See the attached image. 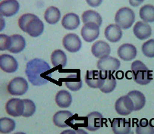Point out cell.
I'll return each mask as SVG.
<instances>
[{
	"mask_svg": "<svg viewBox=\"0 0 154 134\" xmlns=\"http://www.w3.org/2000/svg\"><path fill=\"white\" fill-rule=\"evenodd\" d=\"M25 74L29 82L36 87L45 85L52 80L50 66L41 59L29 61L26 65Z\"/></svg>",
	"mask_w": 154,
	"mask_h": 134,
	"instance_id": "cell-1",
	"label": "cell"
},
{
	"mask_svg": "<svg viewBox=\"0 0 154 134\" xmlns=\"http://www.w3.org/2000/svg\"><path fill=\"white\" fill-rule=\"evenodd\" d=\"M18 27L31 37H38L44 31V24L36 14L26 13L18 18Z\"/></svg>",
	"mask_w": 154,
	"mask_h": 134,
	"instance_id": "cell-2",
	"label": "cell"
},
{
	"mask_svg": "<svg viewBox=\"0 0 154 134\" xmlns=\"http://www.w3.org/2000/svg\"><path fill=\"white\" fill-rule=\"evenodd\" d=\"M131 69L132 71L133 79L137 84L140 85H147L152 81V71L148 69L147 67L139 60L132 62Z\"/></svg>",
	"mask_w": 154,
	"mask_h": 134,
	"instance_id": "cell-3",
	"label": "cell"
},
{
	"mask_svg": "<svg viewBox=\"0 0 154 134\" xmlns=\"http://www.w3.org/2000/svg\"><path fill=\"white\" fill-rule=\"evenodd\" d=\"M135 21V13L128 7L119 8L115 15V22L122 30L131 28Z\"/></svg>",
	"mask_w": 154,
	"mask_h": 134,
	"instance_id": "cell-4",
	"label": "cell"
},
{
	"mask_svg": "<svg viewBox=\"0 0 154 134\" xmlns=\"http://www.w3.org/2000/svg\"><path fill=\"white\" fill-rule=\"evenodd\" d=\"M28 82L21 77H17L9 81L7 86V91L11 96H20L25 94L28 90Z\"/></svg>",
	"mask_w": 154,
	"mask_h": 134,
	"instance_id": "cell-5",
	"label": "cell"
},
{
	"mask_svg": "<svg viewBox=\"0 0 154 134\" xmlns=\"http://www.w3.org/2000/svg\"><path fill=\"white\" fill-rule=\"evenodd\" d=\"M115 110L122 116L129 115L134 111V106L131 99L128 95L118 99L115 103Z\"/></svg>",
	"mask_w": 154,
	"mask_h": 134,
	"instance_id": "cell-6",
	"label": "cell"
},
{
	"mask_svg": "<svg viewBox=\"0 0 154 134\" xmlns=\"http://www.w3.org/2000/svg\"><path fill=\"white\" fill-rule=\"evenodd\" d=\"M5 111L11 117H21L24 111V103L23 99L18 98L10 99L5 104Z\"/></svg>",
	"mask_w": 154,
	"mask_h": 134,
	"instance_id": "cell-7",
	"label": "cell"
},
{
	"mask_svg": "<svg viewBox=\"0 0 154 134\" xmlns=\"http://www.w3.org/2000/svg\"><path fill=\"white\" fill-rule=\"evenodd\" d=\"M100 26L93 22L84 24L81 30V34L87 43L95 41L100 36Z\"/></svg>",
	"mask_w": 154,
	"mask_h": 134,
	"instance_id": "cell-8",
	"label": "cell"
},
{
	"mask_svg": "<svg viewBox=\"0 0 154 134\" xmlns=\"http://www.w3.org/2000/svg\"><path fill=\"white\" fill-rule=\"evenodd\" d=\"M105 71H88L85 76V82L93 89H100L104 84Z\"/></svg>",
	"mask_w": 154,
	"mask_h": 134,
	"instance_id": "cell-9",
	"label": "cell"
},
{
	"mask_svg": "<svg viewBox=\"0 0 154 134\" xmlns=\"http://www.w3.org/2000/svg\"><path fill=\"white\" fill-rule=\"evenodd\" d=\"M97 66L100 71L114 72L119 69L121 66V63H120V61L116 58L106 55L99 59Z\"/></svg>",
	"mask_w": 154,
	"mask_h": 134,
	"instance_id": "cell-10",
	"label": "cell"
},
{
	"mask_svg": "<svg viewBox=\"0 0 154 134\" xmlns=\"http://www.w3.org/2000/svg\"><path fill=\"white\" fill-rule=\"evenodd\" d=\"M20 9V4L17 0H2L0 2V15L10 17L15 15Z\"/></svg>",
	"mask_w": 154,
	"mask_h": 134,
	"instance_id": "cell-11",
	"label": "cell"
},
{
	"mask_svg": "<svg viewBox=\"0 0 154 134\" xmlns=\"http://www.w3.org/2000/svg\"><path fill=\"white\" fill-rule=\"evenodd\" d=\"M0 69L7 74H12L18 69V62L9 54L0 55Z\"/></svg>",
	"mask_w": 154,
	"mask_h": 134,
	"instance_id": "cell-12",
	"label": "cell"
},
{
	"mask_svg": "<svg viewBox=\"0 0 154 134\" xmlns=\"http://www.w3.org/2000/svg\"><path fill=\"white\" fill-rule=\"evenodd\" d=\"M62 44L67 51L75 53L81 49L82 42L81 38L75 33H68L64 36Z\"/></svg>",
	"mask_w": 154,
	"mask_h": 134,
	"instance_id": "cell-13",
	"label": "cell"
},
{
	"mask_svg": "<svg viewBox=\"0 0 154 134\" xmlns=\"http://www.w3.org/2000/svg\"><path fill=\"white\" fill-rule=\"evenodd\" d=\"M111 127L114 134H133L129 119L114 118L112 120Z\"/></svg>",
	"mask_w": 154,
	"mask_h": 134,
	"instance_id": "cell-14",
	"label": "cell"
},
{
	"mask_svg": "<svg viewBox=\"0 0 154 134\" xmlns=\"http://www.w3.org/2000/svg\"><path fill=\"white\" fill-rule=\"evenodd\" d=\"M103 117L98 111H93L88 114L86 117V128L90 131L97 130L103 126Z\"/></svg>",
	"mask_w": 154,
	"mask_h": 134,
	"instance_id": "cell-15",
	"label": "cell"
},
{
	"mask_svg": "<svg viewBox=\"0 0 154 134\" xmlns=\"http://www.w3.org/2000/svg\"><path fill=\"white\" fill-rule=\"evenodd\" d=\"M137 54L136 47L130 43H124L118 49V55L122 60L130 62L135 59Z\"/></svg>",
	"mask_w": 154,
	"mask_h": 134,
	"instance_id": "cell-16",
	"label": "cell"
},
{
	"mask_svg": "<svg viewBox=\"0 0 154 134\" xmlns=\"http://www.w3.org/2000/svg\"><path fill=\"white\" fill-rule=\"evenodd\" d=\"M134 36L140 40H144L150 37L152 34V28L148 23L143 21H137L133 27Z\"/></svg>",
	"mask_w": 154,
	"mask_h": 134,
	"instance_id": "cell-17",
	"label": "cell"
},
{
	"mask_svg": "<svg viewBox=\"0 0 154 134\" xmlns=\"http://www.w3.org/2000/svg\"><path fill=\"white\" fill-rule=\"evenodd\" d=\"M73 117L74 114L69 111H59L53 116V123L58 127H68L70 126L69 120Z\"/></svg>",
	"mask_w": 154,
	"mask_h": 134,
	"instance_id": "cell-18",
	"label": "cell"
},
{
	"mask_svg": "<svg viewBox=\"0 0 154 134\" xmlns=\"http://www.w3.org/2000/svg\"><path fill=\"white\" fill-rule=\"evenodd\" d=\"M105 37L111 43H118L122 37V30L116 24H111L107 26L104 31Z\"/></svg>",
	"mask_w": 154,
	"mask_h": 134,
	"instance_id": "cell-19",
	"label": "cell"
},
{
	"mask_svg": "<svg viewBox=\"0 0 154 134\" xmlns=\"http://www.w3.org/2000/svg\"><path fill=\"white\" fill-rule=\"evenodd\" d=\"M81 24L79 16L75 13H68L62 19V25L65 30H76Z\"/></svg>",
	"mask_w": 154,
	"mask_h": 134,
	"instance_id": "cell-20",
	"label": "cell"
},
{
	"mask_svg": "<svg viewBox=\"0 0 154 134\" xmlns=\"http://www.w3.org/2000/svg\"><path fill=\"white\" fill-rule=\"evenodd\" d=\"M91 52L96 58L101 59L104 56L109 55L111 52V48L106 42L100 40L93 44L91 47Z\"/></svg>",
	"mask_w": 154,
	"mask_h": 134,
	"instance_id": "cell-21",
	"label": "cell"
},
{
	"mask_svg": "<svg viewBox=\"0 0 154 134\" xmlns=\"http://www.w3.org/2000/svg\"><path fill=\"white\" fill-rule=\"evenodd\" d=\"M11 37V44L8 52L12 54H18L22 52L26 46V40L23 36L20 34H13Z\"/></svg>",
	"mask_w": 154,
	"mask_h": 134,
	"instance_id": "cell-22",
	"label": "cell"
},
{
	"mask_svg": "<svg viewBox=\"0 0 154 134\" xmlns=\"http://www.w3.org/2000/svg\"><path fill=\"white\" fill-rule=\"evenodd\" d=\"M64 83L68 90L73 92L81 90L83 85V82L80 78V75L76 73H73L67 76L64 81Z\"/></svg>",
	"mask_w": 154,
	"mask_h": 134,
	"instance_id": "cell-23",
	"label": "cell"
},
{
	"mask_svg": "<svg viewBox=\"0 0 154 134\" xmlns=\"http://www.w3.org/2000/svg\"><path fill=\"white\" fill-rule=\"evenodd\" d=\"M44 19L46 23L51 25L56 24L61 19V11L57 7L49 6L44 13Z\"/></svg>",
	"mask_w": 154,
	"mask_h": 134,
	"instance_id": "cell-24",
	"label": "cell"
},
{
	"mask_svg": "<svg viewBox=\"0 0 154 134\" xmlns=\"http://www.w3.org/2000/svg\"><path fill=\"white\" fill-rule=\"evenodd\" d=\"M116 85H117V82H116V79L113 75L112 72L105 71L104 84L100 88V91L103 93H110L114 91Z\"/></svg>",
	"mask_w": 154,
	"mask_h": 134,
	"instance_id": "cell-25",
	"label": "cell"
},
{
	"mask_svg": "<svg viewBox=\"0 0 154 134\" xmlns=\"http://www.w3.org/2000/svg\"><path fill=\"white\" fill-rule=\"evenodd\" d=\"M72 96L69 92L60 90L56 95V103L59 108H66L72 105Z\"/></svg>",
	"mask_w": 154,
	"mask_h": 134,
	"instance_id": "cell-26",
	"label": "cell"
},
{
	"mask_svg": "<svg viewBox=\"0 0 154 134\" xmlns=\"http://www.w3.org/2000/svg\"><path fill=\"white\" fill-rule=\"evenodd\" d=\"M128 96L131 99L132 102H133L135 111L141 110L144 107L145 104H146V98L141 92L137 91V90H133V91L129 92L128 93Z\"/></svg>",
	"mask_w": 154,
	"mask_h": 134,
	"instance_id": "cell-27",
	"label": "cell"
},
{
	"mask_svg": "<svg viewBox=\"0 0 154 134\" xmlns=\"http://www.w3.org/2000/svg\"><path fill=\"white\" fill-rule=\"evenodd\" d=\"M51 62L55 68L61 66L62 68H65L67 65L66 54L61 49L53 51L51 55Z\"/></svg>",
	"mask_w": 154,
	"mask_h": 134,
	"instance_id": "cell-28",
	"label": "cell"
},
{
	"mask_svg": "<svg viewBox=\"0 0 154 134\" xmlns=\"http://www.w3.org/2000/svg\"><path fill=\"white\" fill-rule=\"evenodd\" d=\"M81 19L84 24L93 22L97 24L100 27L103 23V18L101 15L97 11H94V10H87L84 11L81 16Z\"/></svg>",
	"mask_w": 154,
	"mask_h": 134,
	"instance_id": "cell-29",
	"label": "cell"
},
{
	"mask_svg": "<svg viewBox=\"0 0 154 134\" xmlns=\"http://www.w3.org/2000/svg\"><path fill=\"white\" fill-rule=\"evenodd\" d=\"M139 15L143 22H154V5H145L140 8Z\"/></svg>",
	"mask_w": 154,
	"mask_h": 134,
	"instance_id": "cell-30",
	"label": "cell"
},
{
	"mask_svg": "<svg viewBox=\"0 0 154 134\" xmlns=\"http://www.w3.org/2000/svg\"><path fill=\"white\" fill-rule=\"evenodd\" d=\"M16 123L11 117H3L0 118V133L8 134L15 129Z\"/></svg>",
	"mask_w": 154,
	"mask_h": 134,
	"instance_id": "cell-31",
	"label": "cell"
},
{
	"mask_svg": "<svg viewBox=\"0 0 154 134\" xmlns=\"http://www.w3.org/2000/svg\"><path fill=\"white\" fill-rule=\"evenodd\" d=\"M136 134H154V126L147 120L143 119L137 126Z\"/></svg>",
	"mask_w": 154,
	"mask_h": 134,
	"instance_id": "cell-32",
	"label": "cell"
},
{
	"mask_svg": "<svg viewBox=\"0 0 154 134\" xmlns=\"http://www.w3.org/2000/svg\"><path fill=\"white\" fill-rule=\"evenodd\" d=\"M24 103V111L23 114V117H30L33 116L36 112V105L32 100L23 99Z\"/></svg>",
	"mask_w": 154,
	"mask_h": 134,
	"instance_id": "cell-33",
	"label": "cell"
},
{
	"mask_svg": "<svg viewBox=\"0 0 154 134\" xmlns=\"http://www.w3.org/2000/svg\"><path fill=\"white\" fill-rule=\"evenodd\" d=\"M142 52L147 58H154V39L147 40L142 45Z\"/></svg>",
	"mask_w": 154,
	"mask_h": 134,
	"instance_id": "cell-34",
	"label": "cell"
},
{
	"mask_svg": "<svg viewBox=\"0 0 154 134\" xmlns=\"http://www.w3.org/2000/svg\"><path fill=\"white\" fill-rule=\"evenodd\" d=\"M11 44V37L4 33H0V51H8Z\"/></svg>",
	"mask_w": 154,
	"mask_h": 134,
	"instance_id": "cell-35",
	"label": "cell"
},
{
	"mask_svg": "<svg viewBox=\"0 0 154 134\" xmlns=\"http://www.w3.org/2000/svg\"><path fill=\"white\" fill-rule=\"evenodd\" d=\"M87 3L90 7L92 8H97L100 6L103 2V0H86Z\"/></svg>",
	"mask_w": 154,
	"mask_h": 134,
	"instance_id": "cell-36",
	"label": "cell"
},
{
	"mask_svg": "<svg viewBox=\"0 0 154 134\" xmlns=\"http://www.w3.org/2000/svg\"><path fill=\"white\" fill-rule=\"evenodd\" d=\"M5 25H6V22H5V17L0 15V32L3 31L4 29L5 28Z\"/></svg>",
	"mask_w": 154,
	"mask_h": 134,
	"instance_id": "cell-37",
	"label": "cell"
},
{
	"mask_svg": "<svg viewBox=\"0 0 154 134\" xmlns=\"http://www.w3.org/2000/svg\"><path fill=\"white\" fill-rule=\"evenodd\" d=\"M60 134H77L75 129H65L62 131Z\"/></svg>",
	"mask_w": 154,
	"mask_h": 134,
	"instance_id": "cell-38",
	"label": "cell"
},
{
	"mask_svg": "<svg viewBox=\"0 0 154 134\" xmlns=\"http://www.w3.org/2000/svg\"><path fill=\"white\" fill-rule=\"evenodd\" d=\"M75 131H76L77 134H88L86 131L83 129H76Z\"/></svg>",
	"mask_w": 154,
	"mask_h": 134,
	"instance_id": "cell-39",
	"label": "cell"
},
{
	"mask_svg": "<svg viewBox=\"0 0 154 134\" xmlns=\"http://www.w3.org/2000/svg\"><path fill=\"white\" fill-rule=\"evenodd\" d=\"M13 134H26L25 132H14Z\"/></svg>",
	"mask_w": 154,
	"mask_h": 134,
	"instance_id": "cell-40",
	"label": "cell"
},
{
	"mask_svg": "<svg viewBox=\"0 0 154 134\" xmlns=\"http://www.w3.org/2000/svg\"><path fill=\"white\" fill-rule=\"evenodd\" d=\"M139 1H140V2H141V3H143V1H144V0H139Z\"/></svg>",
	"mask_w": 154,
	"mask_h": 134,
	"instance_id": "cell-41",
	"label": "cell"
},
{
	"mask_svg": "<svg viewBox=\"0 0 154 134\" xmlns=\"http://www.w3.org/2000/svg\"><path fill=\"white\" fill-rule=\"evenodd\" d=\"M1 1H2V0H0V2H1Z\"/></svg>",
	"mask_w": 154,
	"mask_h": 134,
	"instance_id": "cell-42",
	"label": "cell"
}]
</instances>
